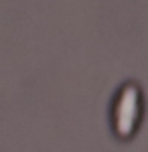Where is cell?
Listing matches in <instances>:
<instances>
[{"label":"cell","mask_w":148,"mask_h":152,"mask_svg":"<svg viewBox=\"0 0 148 152\" xmlns=\"http://www.w3.org/2000/svg\"><path fill=\"white\" fill-rule=\"evenodd\" d=\"M138 116H140V94L134 83H128L120 91L114 107V128L118 136L122 138L132 136L138 124Z\"/></svg>","instance_id":"6da1fadb"}]
</instances>
